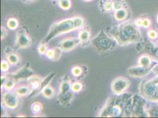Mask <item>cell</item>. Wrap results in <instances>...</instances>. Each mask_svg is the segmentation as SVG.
<instances>
[{"label": "cell", "instance_id": "36", "mask_svg": "<svg viewBox=\"0 0 158 118\" xmlns=\"http://www.w3.org/2000/svg\"><path fill=\"white\" fill-rule=\"evenodd\" d=\"M142 19V26L144 28H149L151 25V21L148 18H144Z\"/></svg>", "mask_w": 158, "mask_h": 118}, {"label": "cell", "instance_id": "10", "mask_svg": "<svg viewBox=\"0 0 158 118\" xmlns=\"http://www.w3.org/2000/svg\"><path fill=\"white\" fill-rule=\"evenodd\" d=\"M131 82L125 77H118L112 81L111 89L113 93L116 96L123 95L128 89Z\"/></svg>", "mask_w": 158, "mask_h": 118}, {"label": "cell", "instance_id": "28", "mask_svg": "<svg viewBox=\"0 0 158 118\" xmlns=\"http://www.w3.org/2000/svg\"><path fill=\"white\" fill-rule=\"evenodd\" d=\"M57 4L60 8L64 10H69L72 7L71 0H57Z\"/></svg>", "mask_w": 158, "mask_h": 118}, {"label": "cell", "instance_id": "29", "mask_svg": "<svg viewBox=\"0 0 158 118\" xmlns=\"http://www.w3.org/2000/svg\"><path fill=\"white\" fill-rule=\"evenodd\" d=\"M102 8L104 11L109 12L113 10V4L112 0H103L102 4Z\"/></svg>", "mask_w": 158, "mask_h": 118}, {"label": "cell", "instance_id": "9", "mask_svg": "<svg viewBox=\"0 0 158 118\" xmlns=\"http://www.w3.org/2000/svg\"><path fill=\"white\" fill-rule=\"evenodd\" d=\"M146 99L140 95L133 96V108L132 117H148L146 109Z\"/></svg>", "mask_w": 158, "mask_h": 118}, {"label": "cell", "instance_id": "34", "mask_svg": "<svg viewBox=\"0 0 158 118\" xmlns=\"http://www.w3.org/2000/svg\"><path fill=\"white\" fill-rule=\"evenodd\" d=\"M148 37L152 40L156 39L158 38V34L157 32L154 30H150L148 32Z\"/></svg>", "mask_w": 158, "mask_h": 118}, {"label": "cell", "instance_id": "39", "mask_svg": "<svg viewBox=\"0 0 158 118\" xmlns=\"http://www.w3.org/2000/svg\"><path fill=\"white\" fill-rule=\"evenodd\" d=\"M152 72L156 76H158V64L155 65L152 68Z\"/></svg>", "mask_w": 158, "mask_h": 118}, {"label": "cell", "instance_id": "25", "mask_svg": "<svg viewBox=\"0 0 158 118\" xmlns=\"http://www.w3.org/2000/svg\"><path fill=\"white\" fill-rule=\"evenodd\" d=\"M7 26L11 30H15L19 27V21L14 17H11L7 20Z\"/></svg>", "mask_w": 158, "mask_h": 118}, {"label": "cell", "instance_id": "22", "mask_svg": "<svg viewBox=\"0 0 158 118\" xmlns=\"http://www.w3.org/2000/svg\"><path fill=\"white\" fill-rule=\"evenodd\" d=\"M44 109V106L39 101H36L31 105V110L35 115H40Z\"/></svg>", "mask_w": 158, "mask_h": 118}, {"label": "cell", "instance_id": "5", "mask_svg": "<svg viewBox=\"0 0 158 118\" xmlns=\"http://www.w3.org/2000/svg\"><path fill=\"white\" fill-rule=\"evenodd\" d=\"M72 82L69 76L66 75L61 79L57 94V101L62 106H68L73 102L74 93L72 89Z\"/></svg>", "mask_w": 158, "mask_h": 118}, {"label": "cell", "instance_id": "20", "mask_svg": "<svg viewBox=\"0 0 158 118\" xmlns=\"http://www.w3.org/2000/svg\"><path fill=\"white\" fill-rule=\"evenodd\" d=\"M41 93L45 98L50 99L54 96L56 94V90L53 86L49 84L42 90Z\"/></svg>", "mask_w": 158, "mask_h": 118}, {"label": "cell", "instance_id": "38", "mask_svg": "<svg viewBox=\"0 0 158 118\" xmlns=\"http://www.w3.org/2000/svg\"><path fill=\"white\" fill-rule=\"evenodd\" d=\"M7 112L6 109V106L3 103L1 105V117H4L6 116V115H7Z\"/></svg>", "mask_w": 158, "mask_h": 118}, {"label": "cell", "instance_id": "40", "mask_svg": "<svg viewBox=\"0 0 158 118\" xmlns=\"http://www.w3.org/2000/svg\"><path fill=\"white\" fill-rule=\"evenodd\" d=\"M83 1H85V2H90V1H92V0H83Z\"/></svg>", "mask_w": 158, "mask_h": 118}, {"label": "cell", "instance_id": "14", "mask_svg": "<svg viewBox=\"0 0 158 118\" xmlns=\"http://www.w3.org/2000/svg\"><path fill=\"white\" fill-rule=\"evenodd\" d=\"M34 74V72L33 71V69L28 65H26L25 66L21 67L15 72L11 73L10 76L13 77L14 79L17 80V82H19V81L23 80H27Z\"/></svg>", "mask_w": 158, "mask_h": 118}, {"label": "cell", "instance_id": "17", "mask_svg": "<svg viewBox=\"0 0 158 118\" xmlns=\"http://www.w3.org/2000/svg\"><path fill=\"white\" fill-rule=\"evenodd\" d=\"M62 52L63 51L59 47H57L48 49L46 53V56L48 59L54 61H56L60 59L62 55Z\"/></svg>", "mask_w": 158, "mask_h": 118}, {"label": "cell", "instance_id": "19", "mask_svg": "<svg viewBox=\"0 0 158 118\" xmlns=\"http://www.w3.org/2000/svg\"><path fill=\"white\" fill-rule=\"evenodd\" d=\"M129 16V11L127 8H123L114 11V18L117 21L122 22L125 21Z\"/></svg>", "mask_w": 158, "mask_h": 118}, {"label": "cell", "instance_id": "31", "mask_svg": "<svg viewBox=\"0 0 158 118\" xmlns=\"http://www.w3.org/2000/svg\"><path fill=\"white\" fill-rule=\"evenodd\" d=\"M147 113L148 117L157 118L158 117V106H152L149 109H147Z\"/></svg>", "mask_w": 158, "mask_h": 118}, {"label": "cell", "instance_id": "1", "mask_svg": "<svg viewBox=\"0 0 158 118\" xmlns=\"http://www.w3.org/2000/svg\"><path fill=\"white\" fill-rule=\"evenodd\" d=\"M116 40L118 45L127 46L138 43L142 40L141 32L134 22L126 20L113 27L109 33Z\"/></svg>", "mask_w": 158, "mask_h": 118}, {"label": "cell", "instance_id": "23", "mask_svg": "<svg viewBox=\"0 0 158 118\" xmlns=\"http://www.w3.org/2000/svg\"><path fill=\"white\" fill-rule=\"evenodd\" d=\"M17 83V82L15 79H14L13 78L11 77V76H9V78L7 80L3 88L6 91H12L17 86H16Z\"/></svg>", "mask_w": 158, "mask_h": 118}, {"label": "cell", "instance_id": "37", "mask_svg": "<svg viewBox=\"0 0 158 118\" xmlns=\"http://www.w3.org/2000/svg\"><path fill=\"white\" fill-rule=\"evenodd\" d=\"M9 78V75H2L1 77V88L2 89L6 83L8 79Z\"/></svg>", "mask_w": 158, "mask_h": 118}, {"label": "cell", "instance_id": "32", "mask_svg": "<svg viewBox=\"0 0 158 118\" xmlns=\"http://www.w3.org/2000/svg\"><path fill=\"white\" fill-rule=\"evenodd\" d=\"M11 65L7 60H2L1 61V70L3 73H7L10 68Z\"/></svg>", "mask_w": 158, "mask_h": 118}, {"label": "cell", "instance_id": "2", "mask_svg": "<svg viewBox=\"0 0 158 118\" xmlns=\"http://www.w3.org/2000/svg\"><path fill=\"white\" fill-rule=\"evenodd\" d=\"M85 24V20L80 16H74L60 20L50 27L46 36L41 42L47 44L56 37L81 28Z\"/></svg>", "mask_w": 158, "mask_h": 118}, {"label": "cell", "instance_id": "13", "mask_svg": "<svg viewBox=\"0 0 158 118\" xmlns=\"http://www.w3.org/2000/svg\"><path fill=\"white\" fill-rule=\"evenodd\" d=\"M80 44V43L78 37H67L62 40L58 44L57 47L63 52H69L76 48Z\"/></svg>", "mask_w": 158, "mask_h": 118}, {"label": "cell", "instance_id": "21", "mask_svg": "<svg viewBox=\"0 0 158 118\" xmlns=\"http://www.w3.org/2000/svg\"><path fill=\"white\" fill-rule=\"evenodd\" d=\"M145 50L154 59L158 60V47L154 46L152 43H149L145 46Z\"/></svg>", "mask_w": 158, "mask_h": 118}, {"label": "cell", "instance_id": "18", "mask_svg": "<svg viewBox=\"0 0 158 118\" xmlns=\"http://www.w3.org/2000/svg\"><path fill=\"white\" fill-rule=\"evenodd\" d=\"M14 92L16 93V94L20 97H26V96H29L30 95L31 93V90L30 86L28 85L17 86L14 89Z\"/></svg>", "mask_w": 158, "mask_h": 118}, {"label": "cell", "instance_id": "41", "mask_svg": "<svg viewBox=\"0 0 158 118\" xmlns=\"http://www.w3.org/2000/svg\"><path fill=\"white\" fill-rule=\"evenodd\" d=\"M156 20H157V22H158V15H157V18H156Z\"/></svg>", "mask_w": 158, "mask_h": 118}, {"label": "cell", "instance_id": "26", "mask_svg": "<svg viewBox=\"0 0 158 118\" xmlns=\"http://www.w3.org/2000/svg\"><path fill=\"white\" fill-rule=\"evenodd\" d=\"M113 4V10L114 11L122 9L123 8H127L125 0H112Z\"/></svg>", "mask_w": 158, "mask_h": 118}, {"label": "cell", "instance_id": "33", "mask_svg": "<svg viewBox=\"0 0 158 118\" xmlns=\"http://www.w3.org/2000/svg\"><path fill=\"white\" fill-rule=\"evenodd\" d=\"M47 50H48V47L47 46L46 43L41 42L38 47L39 53H40L41 55H44V54H46Z\"/></svg>", "mask_w": 158, "mask_h": 118}, {"label": "cell", "instance_id": "16", "mask_svg": "<svg viewBox=\"0 0 158 118\" xmlns=\"http://www.w3.org/2000/svg\"><path fill=\"white\" fill-rule=\"evenodd\" d=\"M5 53L7 61L11 66H15L19 64L21 60L20 56L14 50L10 47H7L5 50Z\"/></svg>", "mask_w": 158, "mask_h": 118}, {"label": "cell", "instance_id": "27", "mask_svg": "<svg viewBox=\"0 0 158 118\" xmlns=\"http://www.w3.org/2000/svg\"><path fill=\"white\" fill-rule=\"evenodd\" d=\"M71 72L73 76L76 78H81L83 76L84 74V70L83 67L80 66H74L72 69Z\"/></svg>", "mask_w": 158, "mask_h": 118}, {"label": "cell", "instance_id": "35", "mask_svg": "<svg viewBox=\"0 0 158 118\" xmlns=\"http://www.w3.org/2000/svg\"><path fill=\"white\" fill-rule=\"evenodd\" d=\"M8 35V31L7 28L1 26V40H3L7 37Z\"/></svg>", "mask_w": 158, "mask_h": 118}, {"label": "cell", "instance_id": "7", "mask_svg": "<svg viewBox=\"0 0 158 118\" xmlns=\"http://www.w3.org/2000/svg\"><path fill=\"white\" fill-rule=\"evenodd\" d=\"M55 76L56 73H52L44 78H43L39 75L35 74L30 76L27 79V85L30 86L31 90V93L29 97L32 98L34 96H35L41 93L42 90L46 86L49 85L50 82L52 80Z\"/></svg>", "mask_w": 158, "mask_h": 118}, {"label": "cell", "instance_id": "3", "mask_svg": "<svg viewBox=\"0 0 158 118\" xmlns=\"http://www.w3.org/2000/svg\"><path fill=\"white\" fill-rule=\"evenodd\" d=\"M109 97L99 113V117L116 118L125 115V101L127 96Z\"/></svg>", "mask_w": 158, "mask_h": 118}, {"label": "cell", "instance_id": "6", "mask_svg": "<svg viewBox=\"0 0 158 118\" xmlns=\"http://www.w3.org/2000/svg\"><path fill=\"white\" fill-rule=\"evenodd\" d=\"M139 90L140 95L147 100L158 103V76L142 81Z\"/></svg>", "mask_w": 158, "mask_h": 118}, {"label": "cell", "instance_id": "12", "mask_svg": "<svg viewBox=\"0 0 158 118\" xmlns=\"http://www.w3.org/2000/svg\"><path fill=\"white\" fill-rule=\"evenodd\" d=\"M152 67H145V66H135L129 67L127 73L129 76L135 78H142L146 76L149 73L152 72Z\"/></svg>", "mask_w": 158, "mask_h": 118}, {"label": "cell", "instance_id": "24", "mask_svg": "<svg viewBox=\"0 0 158 118\" xmlns=\"http://www.w3.org/2000/svg\"><path fill=\"white\" fill-rule=\"evenodd\" d=\"M138 63L140 66L149 67L151 66V57L148 55H142L139 58Z\"/></svg>", "mask_w": 158, "mask_h": 118}, {"label": "cell", "instance_id": "42", "mask_svg": "<svg viewBox=\"0 0 158 118\" xmlns=\"http://www.w3.org/2000/svg\"><path fill=\"white\" fill-rule=\"evenodd\" d=\"M26 1H31V0H26Z\"/></svg>", "mask_w": 158, "mask_h": 118}, {"label": "cell", "instance_id": "4", "mask_svg": "<svg viewBox=\"0 0 158 118\" xmlns=\"http://www.w3.org/2000/svg\"><path fill=\"white\" fill-rule=\"evenodd\" d=\"M94 49L100 53H106L113 50L117 45L116 40L109 33L101 30L91 41Z\"/></svg>", "mask_w": 158, "mask_h": 118}, {"label": "cell", "instance_id": "15", "mask_svg": "<svg viewBox=\"0 0 158 118\" xmlns=\"http://www.w3.org/2000/svg\"><path fill=\"white\" fill-rule=\"evenodd\" d=\"M78 39L80 40V46L87 47L91 44L92 33L90 29L87 26H83L81 28L78 34Z\"/></svg>", "mask_w": 158, "mask_h": 118}, {"label": "cell", "instance_id": "8", "mask_svg": "<svg viewBox=\"0 0 158 118\" xmlns=\"http://www.w3.org/2000/svg\"><path fill=\"white\" fill-rule=\"evenodd\" d=\"M33 40L30 35L27 32L26 28H20L15 36V47L17 49H26L31 46Z\"/></svg>", "mask_w": 158, "mask_h": 118}, {"label": "cell", "instance_id": "11", "mask_svg": "<svg viewBox=\"0 0 158 118\" xmlns=\"http://www.w3.org/2000/svg\"><path fill=\"white\" fill-rule=\"evenodd\" d=\"M2 103L10 109H15L20 105V97L15 92L6 91L2 97Z\"/></svg>", "mask_w": 158, "mask_h": 118}, {"label": "cell", "instance_id": "30", "mask_svg": "<svg viewBox=\"0 0 158 118\" xmlns=\"http://www.w3.org/2000/svg\"><path fill=\"white\" fill-rule=\"evenodd\" d=\"M72 89L74 93H79L83 90V85L81 82L79 81L73 82L72 83Z\"/></svg>", "mask_w": 158, "mask_h": 118}]
</instances>
